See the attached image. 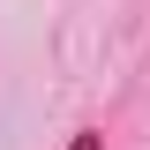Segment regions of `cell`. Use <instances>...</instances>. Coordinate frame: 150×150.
<instances>
[{
  "label": "cell",
  "mask_w": 150,
  "mask_h": 150,
  "mask_svg": "<svg viewBox=\"0 0 150 150\" xmlns=\"http://www.w3.org/2000/svg\"><path fill=\"white\" fill-rule=\"evenodd\" d=\"M68 150H105V135H98V128H75V135H68Z\"/></svg>",
  "instance_id": "6da1fadb"
}]
</instances>
